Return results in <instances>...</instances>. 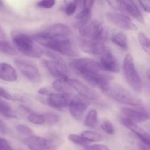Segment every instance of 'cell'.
Here are the masks:
<instances>
[{
	"label": "cell",
	"instance_id": "1",
	"mask_svg": "<svg viewBox=\"0 0 150 150\" xmlns=\"http://www.w3.org/2000/svg\"><path fill=\"white\" fill-rule=\"evenodd\" d=\"M32 38L37 43L62 55L71 57L79 56L77 49L68 38H49L42 32L35 34Z\"/></svg>",
	"mask_w": 150,
	"mask_h": 150
},
{
	"label": "cell",
	"instance_id": "2",
	"mask_svg": "<svg viewBox=\"0 0 150 150\" xmlns=\"http://www.w3.org/2000/svg\"><path fill=\"white\" fill-rule=\"evenodd\" d=\"M11 36L16 48L24 56L40 58L43 55L44 50L35 43L32 36L18 31H13Z\"/></svg>",
	"mask_w": 150,
	"mask_h": 150
},
{
	"label": "cell",
	"instance_id": "3",
	"mask_svg": "<svg viewBox=\"0 0 150 150\" xmlns=\"http://www.w3.org/2000/svg\"><path fill=\"white\" fill-rule=\"evenodd\" d=\"M105 95L125 105L131 106H141L142 102L140 99L136 98L131 92L118 83H110L105 89L103 90Z\"/></svg>",
	"mask_w": 150,
	"mask_h": 150
},
{
	"label": "cell",
	"instance_id": "4",
	"mask_svg": "<svg viewBox=\"0 0 150 150\" xmlns=\"http://www.w3.org/2000/svg\"><path fill=\"white\" fill-rule=\"evenodd\" d=\"M122 70L124 76L130 87L136 92L142 89V81L136 70L134 60L130 54H127L123 60Z\"/></svg>",
	"mask_w": 150,
	"mask_h": 150
},
{
	"label": "cell",
	"instance_id": "5",
	"mask_svg": "<svg viewBox=\"0 0 150 150\" xmlns=\"http://www.w3.org/2000/svg\"><path fill=\"white\" fill-rule=\"evenodd\" d=\"M81 36L86 39L98 40L103 42L108 38V31L98 20H92L79 28Z\"/></svg>",
	"mask_w": 150,
	"mask_h": 150
},
{
	"label": "cell",
	"instance_id": "6",
	"mask_svg": "<svg viewBox=\"0 0 150 150\" xmlns=\"http://www.w3.org/2000/svg\"><path fill=\"white\" fill-rule=\"evenodd\" d=\"M70 66L79 73L81 77L103 70L100 63L89 58L74 59L70 62Z\"/></svg>",
	"mask_w": 150,
	"mask_h": 150
},
{
	"label": "cell",
	"instance_id": "7",
	"mask_svg": "<svg viewBox=\"0 0 150 150\" xmlns=\"http://www.w3.org/2000/svg\"><path fill=\"white\" fill-rule=\"evenodd\" d=\"M14 62L18 69L26 79L33 82H38L40 81V73L38 66L35 63L21 59H16Z\"/></svg>",
	"mask_w": 150,
	"mask_h": 150
},
{
	"label": "cell",
	"instance_id": "8",
	"mask_svg": "<svg viewBox=\"0 0 150 150\" xmlns=\"http://www.w3.org/2000/svg\"><path fill=\"white\" fill-rule=\"evenodd\" d=\"M67 82L70 85L73 90L76 91L81 98L90 100H97L99 99V95L96 91L83 82L77 79H73L68 78Z\"/></svg>",
	"mask_w": 150,
	"mask_h": 150
},
{
	"label": "cell",
	"instance_id": "9",
	"mask_svg": "<svg viewBox=\"0 0 150 150\" xmlns=\"http://www.w3.org/2000/svg\"><path fill=\"white\" fill-rule=\"evenodd\" d=\"M79 45L83 52L94 56L101 55L107 49L105 43L103 41L98 40L83 38L80 40Z\"/></svg>",
	"mask_w": 150,
	"mask_h": 150
},
{
	"label": "cell",
	"instance_id": "10",
	"mask_svg": "<svg viewBox=\"0 0 150 150\" xmlns=\"http://www.w3.org/2000/svg\"><path fill=\"white\" fill-rule=\"evenodd\" d=\"M105 17L110 23L121 29L133 30L136 29V25L133 23L130 18L124 14L108 12L105 15Z\"/></svg>",
	"mask_w": 150,
	"mask_h": 150
},
{
	"label": "cell",
	"instance_id": "11",
	"mask_svg": "<svg viewBox=\"0 0 150 150\" xmlns=\"http://www.w3.org/2000/svg\"><path fill=\"white\" fill-rule=\"evenodd\" d=\"M82 78L90 86L101 89L102 91L111 83V81L113 79L112 76L103 73L102 71L86 75Z\"/></svg>",
	"mask_w": 150,
	"mask_h": 150
},
{
	"label": "cell",
	"instance_id": "12",
	"mask_svg": "<svg viewBox=\"0 0 150 150\" xmlns=\"http://www.w3.org/2000/svg\"><path fill=\"white\" fill-rule=\"evenodd\" d=\"M89 103L86 99L83 98H72L71 101L69 105V111L70 114L75 120L78 121H81L83 117L86 109L89 107Z\"/></svg>",
	"mask_w": 150,
	"mask_h": 150
},
{
	"label": "cell",
	"instance_id": "13",
	"mask_svg": "<svg viewBox=\"0 0 150 150\" xmlns=\"http://www.w3.org/2000/svg\"><path fill=\"white\" fill-rule=\"evenodd\" d=\"M100 65L103 70L110 73H117L120 70L119 62L117 61L115 56L108 48L101 54Z\"/></svg>",
	"mask_w": 150,
	"mask_h": 150
},
{
	"label": "cell",
	"instance_id": "14",
	"mask_svg": "<svg viewBox=\"0 0 150 150\" xmlns=\"http://www.w3.org/2000/svg\"><path fill=\"white\" fill-rule=\"evenodd\" d=\"M23 142L29 150H55L56 149L48 139L41 136L32 135L26 137Z\"/></svg>",
	"mask_w": 150,
	"mask_h": 150
},
{
	"label": "cell",
	"instance_id": "15",
	"mask_svg": "<svg viewBox=\"0 0 150 150\" xmlns=\"http://www.w3.org/2000/svg\"><path fill=\"white\" fill-rule=\"evenodd\" d=\"M120 122L125 127H127L128 130L133 132L137 137L140 139L142 142H143L145 144L149 145V135L146 131H145L144 129L139 127L137 125V123L131 121V120H128V119L125 118V117H122L120 119Z\"/></svg>",
	"mask_w": 150,
	"mask_h": 150
},
{
	"label": "cell",
	"instance_id": "16",
	"mask_svg": "<svg viewBox=\"0 0 150 150\" xmlns=\"http://www.w3.org/2000/svg\"><path fill=\"white\" fill-rule=\"evenodd\" d=\"M71 96L61 93H51L48 95L45 102L48 105L54 108H64L68 107L71 101Z\"/></svg>",
	"mask_w": 150,
	"mask_h": 150
},
{
	"label": "cell",
	"instance_id": "17",
	"mask_svg": "<svg viewBox=\"0 0 150 150\" xmlns=\"http://www.w3.org/2000/svg\"><path fill=\"white\" fill-rule=\"evenodd\" d=\"M121 111L124 117L136 123L145 122L149 120V114L143 108L134 109L128 107H123Z\"/></svg>",
	"mask_w": 150,
	"mask_h": 150
},
{
	"label": "cell",
	"instance_id": "18",
	"mask_svg": "<svg viewBox=\"0 0 150 150\" xmlns=\"http://www.w3.org/2000/svg\"><path fill=\"white\" fill-rule=\"evenodd\" d=\"M42 32L49 38H68L72 34V30L65 24L57 23L50 26Z\"/></svg>",
	"mask_w": 150,
	"mask_h": 150
},
{
	"label": "cell",
	"instance_id": "19",
	"mask_svg": "<svg viewBox=\"0 0 150 150\" xmlns=\"http://www.w3.org/2000/svg\"><path fill=\"white\" fill-rule=\"evenodd\" d=\"M18 76L16 69L7 62L0 63V79L6 82H15Z\"/></svg>",
	"mask_w": 150,
	"mask_h": 150
},
{
	"label": "cell",
	"instance_id": "20",
	"mask_svg": "<svg viewBox=\"0 0 150 150\" xmlns=\"http://www.w3.org/2000/svg\"><path fill=\"white\" fill-rule=\"evenodd\" d=\"M44 64L47 70H48L51 75L56 78L57 79H61V80L67 81L68 79L67 76V71L64 70L62 67H60L57 63L52 60H45L44 61Z\"/></svg>",
	"mask_w": 150,
	"mask_h": 150
},
{
	"label": "cell",
	"instance_id": "21",
	"mask_svg": "<svg viewBox=\"0 0 150 150\" xmlns=\"http://www.w3.org/2000/svg\"><path fill=\"white\" fill-rule=\"evenodd\" d=\"M121 1L122 4L123 9H125L132 17L134 18L136 21L140 23H144L143 15L138 8L137 5L133 0H121Z\"/></svg>",
	"mask_w": 150,
	"mask_h": 150
},
{
	"label": "cell",
	"instance_id": "22",
	"mask_svg": "<svg viewBox=\"0 0 150 150\" xmlns=\"http://www.w3.org/2000/svg\"><path fill=\"white\" fill-rule=\"evenodd\" d=\"M52 87L59 93L68 95V96H72L74 91L70 85L67 83V81L61 80V79H57L53 83Z\"/></svg>",
	"mask_w": 150,
	"mask_h": 150
},
{
	"label": "cell",
	"instance_id": "23",
	"mask_svg": "<svg viewBox=\"0 0 150 150\" xmlns=\"http://www.w3.org/2000/svg\"><path fill=\"white\" fill-rule=\"evenodd\" d=\"M91 16H92V12H91L90 10L83 8V10H81L76 16V18L77 20L76 24V27L79 29L81 26H83V25L86 24V23H88L90 20Z\"/></svg>",
	"mask_w": 150,
	"mask_h": 150
},
{
	"label": "cell",
	"instance_id": "24",
	"mask_svg": "<svg viewBox=\"0 0 150 150\" xmlns=\"http://www.w3.org/2000/svg\"><path fill=\"white\" fill-rule=\"evenodd\" d=\"M111 41L117 46L123 48V49H126L128 47V41H127V36L124 32H121V31L112 35Z\"/></svg>",
	"mask_w": 150,
	"mask_h": 150
},
{
	"label": "cell",
	"instance_id": "25",
	"mask_svg": "<svg viewBox=\"0 0 150 150\" xmlns=\"http://www.w3.org/2000/svg\"><path fill=\"white\" fill-rule=\"evenodd\" d=\"M43 55L46 56L47 57L50 59L52 61L55 62L56 63L59 64L60 67H62L64 70L68 72V70H67V64H66V62L64 61V59L62 57H60L57 53L54 52V51H51V50H44L43 51Z\"/></svg>",
	"mask_w": 150,
	"mask_h": 150
},
{
	"label": "cell",
	"instance_id": "26",
	"mask_svg": "<svg viewBox=\"0 0 150 150\" xmlns=\"http://www.w3.org/2000/svg\"><path fill=\"white\" fill-rule=\"evenodd\" d=\"M98 111L95 109H91L88 112L84 120V125L89 128H95L98 125Z\"/></svg>",
	"mask_w": 150,
	"mask_h": 150
},
{
	"label": "cell",
	"instance_id": "27",
	"mask_svg": "<svg viewBox=\"0 0 150 150\" xmlns=\"http://www.w3.org/2000/svg\"><path fill=\"white\" fill-rule=\"evenodd\" d=\"M0 114L9 119L17 118L10 104L4 100H0Z\"/></svg>",
	"mask_w": 150,
	"mask_h": 150
},
{
	"label": "cell",
	"instance_id": "28",
	"mask_svg": "<svg viewBox=\"0 0 150 150\" xmlns=\"http://www.w3.org/2000/svg\"><path fill=\"white\" fill-rule=\"evenodd\" d=\"M81 136L88 142H100V141L103 140L104 138L101 133H98L96 131H92V130H85L81 133Z\"/></svg>",
	"mask_w": 150,
	"mask_h": 150
},
{
	"label": "cell",
	"instance_id": "29",
	"mask_svg": "<svg viewBox=\"0 0 150 150\" xmlns=\"http://www.w3.org/2000/svg\"><path fill=\"white\" fill-rule=\"evenodd\" d=\"M0 52L10 56L18 55L16 48L10 42L4 40H0Z\"/></svg>",
	"mask_w": 150,
	"mask_h": 150
},
{
	"label": "cell",
	"instance_id": "30",
	"mask_svg": "<svg viewBox=\"0 0 150 150\" xmlns=\"http://www.w3.org/2000/svg\"><path fill=\"white\" fill-rule=\"evenodd\" d=\"M138 40L140 43L141 46L142 47L144 50L146 52H149V39L148 38L147 35L144 33V32H139V35H138Z\"/></svg>",
	"mask_w": 150,
	"mask_h": 150
},
{
	"label": "cell",
	"instance_id": "31",
	"mask_svg": "<svg viewBox=\"0 0 150 150\" xmlns=\"http://www.w3.org/2000/svg\"><path fill=\"white\" fill-rule=\"evenodd\" d=\"M28 121L29 122L35 125H43L45 124V119H44L43 114H36V113H32L28 116Z\"/></svg>",
	"mask_w": 150,
	"mask_h": 150
},
{
	"label": "cell",
	"instance_id": "32",
	"mask_svg": "<svg viewBox=\"0 0 150 150\" xmlns=\"http://www.w3.org/2000/svg\"><path fill=\"white\" fill-rule=\"evenodd\" d=\"M43 117L45 119V123L48 125H54L57 124L60 120L59 117L54 113H45L43 114Z\"/></svg>",
	"mask_w": 150,
	"mask_h": 150
},
{
	"label": "cell",
	"instance_id": "33",
	"mask_svg": "<svg viewBox=\"0 0 150 150\" xmlns=\"http://www.w3.org/2000/svg\"><path fill=\"white\" fill-rule=\"evenodd\" d=\"M101 129L108 135H114L115 133V128H114V125L108 120H104L102 122Z\"/></svg>",
	"mask_w": 150,
	"mask_h": 150
},
{
	"label": "cell",
	"instance_id": "34",
	"mask_svg": "<svg viewBox=\"0 0 150 150\" xmlns=\"http://www.w3.org/2000/svg\"><path fill=\"white\" fill-rule=\"evenodd\" d=\"M68 139L69 141H70L73 143L76 144L80 145V146H86L88 144V142L86 140H85L81 136H79V135L76 134H70L68 136Z\"/></svg>",
	"mask_w": 150,
	"mask_h": 150
},
{
	"label": "cell",
	"instance_id": "35",
	"mask_svg": "<svg viewBox=\"0 0 150 150\" xmlns=\"http://www.w3.org/2000/svg\"><path fill=\"white\" fill-rule=\"evenodd\" d=\"M16 130L19 134L24 136L26 137H29L33 135V130L28 126L25 125H18L16 127Z\"/></svg>",
	"mask_w": 150,
	"mask_h": 150
},
{
	"label": "cell",
	"instance_id": "36",
	"mask_svg": "<svg viewBox=\"0 0 150 150\" xmlns=\"http://www.w3.org/2000/svg\"><path fill=\"white\" fill-rule=\"evenodd\" d=\"M78 7H79V6H78L73 0H71L70 2L66 4L65 7H64L65 14L67 15V16H73V15L76 13Z\"/></svg>",
	"mask_w": 150,
	"mask_h": 150
},
{
	"label": "cell",
	"instance_id": "37",
	"mask_svg": "<svg viewBox=\"0 0 150 150\" xmlns=\"http://www.w3.org/2000/svg\"><path fill=\"white\" fill-rule=\"evenodd\" d=\"M56 0H40L38 1V6L40 8L51 9L55 5Z\"/></svg>",
	"mask_w": 150,
	"mask_h": 150
},
{
	"label": "cell",
	"instance_id": "38",
	"mask_svg": "<svg viewBox=\"0 0 150 150\" xmlns=\"http://www.w3.org/2000/svg\"><path fill=\"white\" fill-rule=\"evenodd\" d=\"M106 1L114 10H120L123 9L121 0H106Z\"/></svg>",
	"mask_w": 150,
	"mask_h": 150
},
{
	"label": "cell",
	"instance_id": "39",
	"mask_svg": "<svg viewBox=\"0 0 150 150\" xmlns=\"http://www.w3.org/2000/svg\"><path fill=\"white\" fill-rule=\"evenodd\" d=\"M0 97H2V98H5V99L10 100H13V101L18 100L16 97L12 95L11 94L9 93L7 91H6L5 89H3V88L1 87V86H0Z\"/></svg>",
	"mask_w": 150,
	"mask_h": 150
},
{
	"label": "cell",
	"instance_id": "40",
	"mask_svg": "<svg viewBox=\"0 0 150 150\" xmlns=\"http://www.w3.org/2000/svg\"><path fill=\"white\" fill-rule=\"evenodd\" d=\"M85 150H110L109 148L104 144H93L85 146Z\"/></svg>",
	"mask_w": 150,
	"mask_h": 150
},
{
	"label": "cell",
	"instance_id": "41",
	"mask_svg": "<svg viewBox=\"0 0 150 150\" xmlns=\"http://www.w3.org/2000/svg\"><path fill=\"white\" fill-rule=\"evenodd\" d=\"M0 150H14L6 139L0 138Z\"/></svg>",
	"mask_w": 150,
	"mask_h": 150
},
{
	"label": "cell",
	"instance_id": "42",
	"mask_svg": "<svg viewBox=\"0 0 150 150\" xmlns=\"http://www.w3.org/2000/svg\"><path fill=\"white\" fill-rule=\"evenodd\" d=\"M144 11L149 13L150 11V0H138Z\"/></svg>",
	"mask_w": 150,
	"mask_h": 150
},
{
	"label": "cell",
	"instance_id": "43",
	"mask_svg": "<svg viewBox=\"0 0 150 150\" xmlns=\"http://www.w3.org/2000/svg\"><path fill=\"white\" fill-rule=\"evenodd\" d=\"M82 2H83V8L91 10L95 4V0H82Z\"/></svg>",
	"mask_w": 150,
	"mask_h": 150
},
{
	"label": "cell",
	"instance_id": "44",
	"mask_svg": "<svg viewBox=\"0 0 150 150\" xmlns=\"http://www.w3.org/2000/svg\"><path fill=\"white\" fill-rule=\"evenodd\" d=\"M9 132H10V130H9L7 126L6 125L5 123L0 119V133H1V134L7 135L8 134Z\"/></svg>",
	"mask_w": 150,
	"mask_h": 150
},
{
	"label": "cell",
	"instance_id": "45",
	"mask_svg": "<svg viewBox=\"0 0 150 150\" xmlns=\"http://www.w3.org/2000/svg\"><path fill=\"white\" fill-rule=\"evenodd\" d=\"M38 93L40 95H45V96H48L50 94L52 93V92L51 91V89L48 87H42L38 90Z\"/></svg>",
	"mask_w": 150,
	"mask_h": 150
},
{
	"label": "cell",
	"instance_id": "46",
	"mask_svg": "<svg viewBox=\"0 0 150 150\" xmlns=\"http://www.w3.org/2000/svg\"><path fill=\"white\" fill-rule=\"evenodd\" d=\"M0 38L2 40L4 39H6V34H5V32L4 31V29H3L2 26L0 25Z\"/></svg>",
	"mask_w": 150,
	"mask_h": 150
},
{
	"label": "cell",
	"instance_id": "47",
	"mask_svg": "<svg viewBox=\"0 0 150 150\" xmlns=\"http://www.w3.org/2000/svg\"><path fill=\"white\" fill-rule=\"evenodd\" d=\"M140 148H141V150H149V146L145 144H144L143 142H142V143L140 144Z\"/></svg>",
	"mask_w": 150,
	"mask_h": 150
},
{
	"label": "cell",
	"instance_id": "48",
	"mask_svg": "<svg viewBox=\"0 0 150 150\" xmlns=\"http://www.w3.org/2000/svg\"><path fill=\"white\" fill-rule=\"evenodd\" d=\"M1 4H2V3H1V1L0 0V6H1Z\"/></svg>",
	"mask_w": 150,
	"mask_h": 150
},
{
	"label": "cell",
	"instance_id": "49",
	"mask_svg": "<svg viewBox=\"0 0 150 150\" xmlns=\"http://www.w3.org/2000/svg\"></svg>",
	"mask_w": 150,
	"mask_h": 150
}]
</instances>
